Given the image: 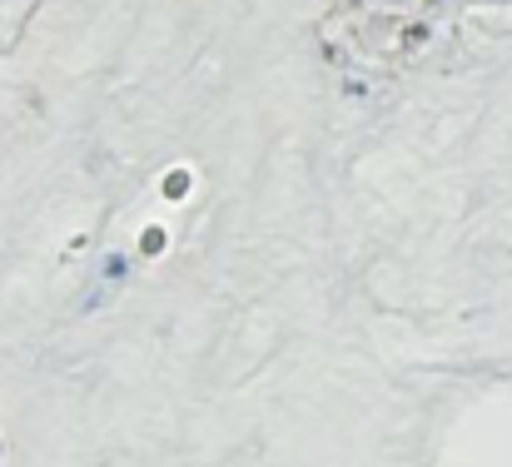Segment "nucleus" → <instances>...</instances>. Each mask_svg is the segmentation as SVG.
<instances>
[{
	"instance_id": "2",
	"label": "nucleus",
	"mask_w": 512,
	"mask_h": 467,
	"mask_svg": "<svg viewBox=\"0 0 512 467\" xmlns=\"http://www.w3.org/2000/svg\"><path fill=\"white\" fill-rule=\"evenodd\" d=\"M105 279H125V259H120V254L105 264Z\"/></svg>"
},
{
	"instance_id": "1",
	"label": "nucleus",
	"mask_w": 512,
	"mask_h": 467,
	"mask_svg": "<svg viewBox=\"0 0 512 467\" xmlns=\"http://www.w3.org/2000/svg\"><path fill=\"white\" fill-rule=\"evenodd\" d=\"M140 249H145V254H160V249H165V239H160V229H150V234L140 239Z\"/></svg>"
}]
</instances>
